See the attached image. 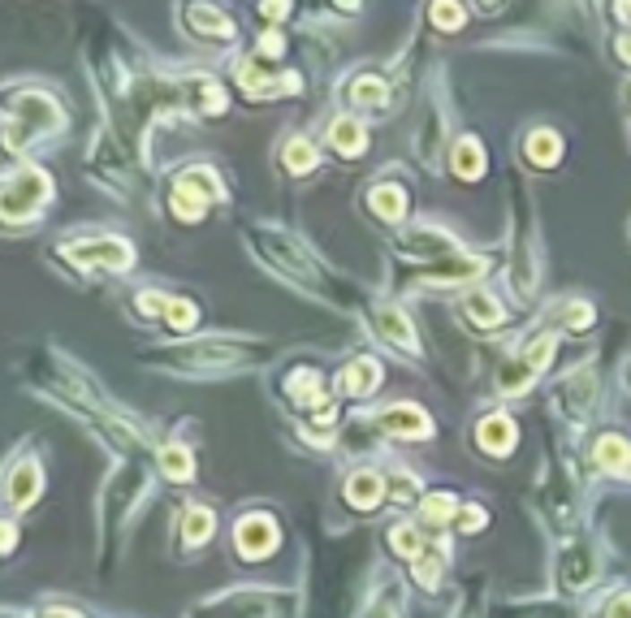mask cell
I'll use <instances>...</instances> for the list:
<instances>
[{
  "label": "cell",
  "instance_id": "25",
  "mask_svg": "<svg viewBox=\"0 0 631 618\" xmlns=\"http://www.w3.org/2000/svg\"><path fill=\"white\" fill-rule=\"evenodd\" d=\"M372 208H381L385 217H402L407 199H402V191H398V186H381V191H376V199H372Z\"/></svg>",
  "mask_w": 631,
  "mask_h": 618
},
{
  "label": "cell",
  "instance_id": "28",
  "mask_svg": "<svg viewBox=\"0 0 631 618\" xmlns=\"http://www.w3.org/2000/svg\"><path fill=\"white\" fill-rule=\"evenodd\" d=\"M562 321L571 324V329H583V324H592V307H588V303H575V307H571Z\"/></svg>",
  "mask_w": 631,
  "mask_h": 618
},
{
  "label": "cell",
  "instance_id": "14",
  "mask_svg": "<svg viewBox=\"0 0 631 618\" xmlns=\"http://www.w3.org/2000/svg\"><path fill=\"white\" fill-rule=\"evenodd\" d=\"M350 99H355V104H364V108H376V104H385V82H381V78H372V74L355 78Z\"/></svg>",
  "mask_w": 631,
  "mask_h": 618
},
{
  "label": "cell",
  "instance_id": "26",
  "mask_svg": "<svg viewBox=\"0 0 631 618\" xmlns=\"http://www.w3.org/2000/svg\"><path fill=\"white\" fill-rule=\"evenodd\" d=\"M393 549H398L402 558H419V554H424V541H419L415 528H393Z\"/></svg>",
  "mask_w": 631,
  "mask_h": 618
},
{
  "label": "cell",
  "instance_id": "4",
  "mask_svg": "<svg viewBox=\"0 0 631 618\" xmlns=\"http://www.w3.org/2000/svg\"><path fill=\"white\" fill-rule=\"evenodd\" d=\"M376 424L385 433H402V437H428L433 433V424H428V416L419 407H389V411L376 416Z\"/></svg>",
  "mask_w": 631,
  "mask_h": 618
},
{
  "label": "cell",
  "instance_id": "8",
  "mask_svg": "<svg viewBox=\"0 0 631 618\" xmlns=\"http://www.w3.org/2000/svg\"><path fill=\"white\" fill-rule=\"evenodd\" d=\"M558 156H562V139L554 130H532L528 134V160L532 165H558Z\"/></svg>",
  "mask_w": 631,
  "mask_h": 618
},
{
  "label": "cell",
  "instance_id": "12",
  "mask_svg": "<svg viewBox=\"0 0 631 618\" xmlns=\"http://www.w3.org/2000/svg\"><path fill=\"white\" fill-rule=\"evenodd\" d=\"M346 494H350L355 506H376V497H381V476H376V471H359Z\"/></svg>",
  "mask_w": 631,
  "mask_h": 618
},
{
  "label": "cell",
  "instance_id": "17",
  "mask_svg": "<svg viewBox=\"0 0 631 618\" xmlns=\"http://www.w3.org/2000/svg\"><path fill=\"white\" fill-rule=\"evenodd\" d=\"M467 316H471L476 324H485V329H493V324L502 321V307H497L488 295H471L467 298Z\"/></svg>",
  "mask_w": 631,
  "mask_h": 618
},
{
  "label": "cell",
  "instance_id": "30",
  "mask_svg": "<svg viewBox=\"0 0 631 618\" xmlns=\"http://www.w3.org/2000/svg\"><path fill=\"white\" fill-rule=\"evenodd\" d=\"M480 523H485V511H467V515H462V528H467V532H476Z\"/></svg>",
  "mask_w": 631,
  "mask_h": 618
},
{
  "label": "cell",
  "instance_id": "18",
  "mask_svg": "<svg viewBox=\"0 0 631 618\" xmlns=\"http://www.w3.org/2000/svg\"><path fill=\"white\" fill-rule=\"evenodd\" d=\"M208 536H212V515L203 506H191L186 511V541L199 545V541H208Z\"/></svg>",
  "mask_w": 631,
  "mask_h": 618
},
{
  "label": "cell",
  "instance_id": "32",
  "mask_svg": "<svg viewBox=\"0 0 631 618\" xmlns=\"http://www.w3.org/2000/svg\"><path fill=\"white\" fill-rule=\"evenodd\" d=\"M618 56L631 65V35H623V39H618Z\"/></svg>",
  "mask_w": 631,
  "mask_h": 618
},
{
  "label": "cell",
  "instance_id": "3",
  "mask_svg": "<svg viewBox=\"0 0 631 618\" xmlns=\"http://www.w3.org/2000/svg\"><path fill=\"white\" fill-rule=\"evenodd\" d=\"M234 536H238V549H243L246 558H264L268 549H272V541H277V528H272V519H264V515H246V519L234 528Z\"/></svg>",
  "mask_w": 631,
  "mask_h": 618
},
{
  "label": "cell",
  "instance_id": "33",
  "mask_svg": "<svg viewBox=\"0 0 631 618\" xmlns=\"http://www.w3.org/2000/svg\"><path fill=\"white\" fill-rule=\"evenodd\" d=\"M367 618H393V610H389V605H376V610H372Z\"/></svg>",
  "mask_w": 631,
  "mask_h": 618
},
{
  "label": "cell",
  "instance_id": "11",
  "mask_svg": "<svg viewBox=\"0 0 631 618\" xmlns=\"http://www.w3.org/2000/svg\"><path fill=\"white\" fill-rule=\"evenodd\" d=\"M454 174L459 177H480L485 174V151L476 139H462L459 148H454Z\"/></svg>",
  "mask_w": 631,
  "mask_h": 618
},
{
  "label": "cell",
  "instance_id": "27",
  "mask_svg": "<svg viewBox=\"0 0 631 618\" xmlns=\"http://www.w3.org/2000/svg\"><path fill=\"white\" fill-rule=\"evenodd\" d=\"M433 18H437V26L454 30V26H462V9L459 4H433Z\"/></svg>",
  "mask_w": 631,
  "mask_h": 618
},
{
  "label": "cell",
  "instance_id": "5",
  "mask_svg": "<svg viewBox=\"0 0 631 618\" xmlns=\"http://www.w3.org/2000/svg\"><path fill=\"white\" fill-rule=\"evenodd\" d=\"M592 571H597L592 549H588V545H571V554L562 558V584H566V588H583V584L592 579Z\"/></svg>",
  "mask_w": 631,
  "mask_h": 618
},
{
  "label": "cell",
  "instance_id": "9",
  "mask_svg": "<svg viewBox=\"0 0 631 618\" xmlns=\"http://www.w3.org/2000/svg\"><path fill=\"white\" fill-rule=\"evenodd\" d=\"M597 468L601 471H627L631 468V445L623 437H601L597 442Z\"/></svg>",
  "mask_w": 631,
  "mask_h": 618
},
{
  "label": "cell",
  "instance_id": "6",
  "mask_svg": "<svg viewBox=\"0 0 631 618\" xmlns=\"http://www.w3.org/2000/svg\"><path fill=\"white\" fill-rule=\"evenodd\" d=\"M480 445H485L488 454H506L510 445H514V424L506 416H488L480 424Z\"/></svg>",
  "mask_w": 631,
  "mask_h": 618
},
{
  "label": "cell",
  "instance_id": "1",
  "mask_svg": "<svg viewBox=\"0 0 631 618\" xmlns=\"http://www.w3.org/2000/svg\"><path fill=\"white\" fill-rule=\"evenodd\" d=\"M44 195H48V177L39 174V169H22L9 186H0V217L26 221V217L44 203Z\"/></svg>",
  "mask_w": 631,
  "mask_h": 618
},
{
  "label": "cell",
  "instance_id": "19",
  "mask_svg": "<svg viewBox=\"0 0 631 618\" xmlns=\"http://www.w3.org/2000/svg\"><path fill=\"white\" fill-rule=\"evenodd\" d=\"M160 463L169 471L173 480H186L191 476V454L182 450V445H169V450H160Z\"/></svg>",
  "mask_w": 631,
  "mask_h": 618
},
{
  "label": "cell",
  "instance_id": "20",
  "mask_svg": "<svg viewBox=\"0 0 631 618\" xmlns=\"http://www.w3.org/2000/svg\"><path fill=\"white\" fill-rule=\"evenodd\" d=\"M173 208H177V217H186V221H194V217H203V195H194L191 186H177V195H173Z\"/></svg>",
  "mask_w": 631,
  "mask_h": 618
},
{
  "label": "cell",
  "instance_id": "24",
  "mask_svg": "<svg viewBox=\"0 0 631 618\" xmlns=\"http://www.w3.org/2000/svg\"><path fill=\"white\" fill-rule=\"evenodd\" d=\"M165 321H169L177 333H186V329L194 324V307L191 303H182V298H169V303H165Z\"/></svg>",
  "mask_w": 631,
  "mask_h": 618
},
{
  "label": "cell",
  "instance_id": "15",
  "mask_svg": "<svg viewBox=\"0 0 631 618\" xmlns=\"http://www.w3.org/2000/svg\"><path fill=\"white\" fill-rule=\"evenodd\" d=\"M376 381H381V372L372 368L367 359H359V364H350L346 381H341V390H350V394H364V390H372Z\"/></svg>",
  "mask_w": 631,
  "mask_h": 618
},
{
  "label": "cell",
  "instance_id": "22",
  "mask_svg": "<svg viewBox=\"0 0 631 618\" xmlns=\"http://www.w3.org/2000/svg\"><path fill=\"white\" fill-rule=\"evenodd\" d=\"M194 18H199V30H208V35H217V39H229V35H234V26L225 22V18H220V13H212V9H191Z\"/></svg>",
  "mask_w": 631,
  "mask_h": 618
},
{
  "label": "cell",
  "instance_id": "13",
  "mask_svg": "<svg viewBox=\"0 0 631 618\" xmlns=\"http://www.w3.org/2000/svg\"><path fill=\"white\" fill-rule=\"evenodd\" d=\"M39 494V471L30 468V463H26V468H18L13 471V485H9V497H13V506H26V502H30V497Z\"/></svg>",
  "mask_w": 631,
  "mask_h": 618
},
{
  "label": "cell",
  "instance_id": "16",
  "mask_svg": "<svg viewBox=\"0 0 631 618\" xmlns=\"http://www.w3.org/2000/svg\"><path fill=\"white\" fill-rule=\"evenodd\" d=\"M333 148L346 151V156H359V148H364V130H359V122H338L333 125Z\"/></svg>",
  "mask_w": 631,
  "mask_h": 618
},
{
  "label": "cell",
  "instance_id": "34",
  "mask_svg": "<svg viewBox=\"0 0 631 618\" xmlns=\"http://www.w3.org/2000/svg\"><path fill=\"white\" fill-rule=\"evenodd\" d=\"M48 618H73V614H65V610H48Z\"/></svg>",
  "mask_w": 631,
  "mask_h": 618
},
{
  "label": "cell",
  "instance_id": "23",
  "mask_svg": "<svg viewBox=\"0 0 631 618\" xmlns=\"http://www.w3.org/2000/svg\"><path fill=\"white\" fill-rule=\"evenodd\" d=\"M286 165H290L294 174H307L316 165V151H312V143H303V139H294L290 148H286Z\"/></svg>",
  "mask_w": 631,
  "mask_h": 618
},
{
  "label": "cell",
  "instance_id": "31",
  "mask_svg": "<svg viewBox=\"0 0 631 618\" xmlns=\"http://www.w3.org/2000/svg\"><path fill=\"white\" fill-rule=\"evenodd\" d=\"M4 549H13V528H9V523H0V554H4Z\"/></svg>",
  "mask_w": 631,
  "mask_h": 618
},
{
  "label": "cell",
  "instance_id": "29",
  "mask_svg": "<svg viewBox=\"0 0 631 618\" xmlns=\"http://www.w3.org/2000/svg\"><path fill=\"white\" fill-rule=\"evenodd\" d=\"M606 618H631V593L614 597V601H609V610H606Z\"/></svg>",
  "mask_w": 631,
  "mask_h": 618
},
{
  "label": "cell",
  "instance_id": "2",
  "mask_svg": "<svg viewBox=\"0 0 631 618\" xmlns=\"http://www.w3.org/2000/svg\"><path fill=\"white\" fill-rule=\"evenodd\" d=\"M65 255L78 260L82 269H96V264H104V269H125V264L134 260L130 243H122V238H82V243H70Z\"/></svg>",
  "mask_w": 631,
  "mask_h": 618
},
{
  "label": "cell",
  "instance_id": "21",
  "mask_svg": "<svg viewBox=\"0 0 631 618\" xmlns=\"http://www.w3.org/2000/svg\"><path fill=\"white\" fill-rule=\"evenodd\" d=\"M454 515V497H445V494H433L428 502H424V519L433 523V528H441V523Z\"/></svg>",
  "mask_w": 631,
  "mask_h": 618
},
{
  "label": "cell",
  "instance_id": "7",
  "mask_svg": "<svg viewBox=\"0 0 631 618\" xmlns=\"http://www.w3.org/2000/svg\"><path fill=\"white\" fill-rule=\"evenodd\" d=\"M592 394H597V381H592V372H580V376H571V381L562 385V402H566L575 416H583V411L592 407Z\"/></svg>",
  "mask_w": 631,
  "mask_h": 618
},
{
  "label": "cell",
  "instance_id": "10",
  "mask_svg": "<svg viewBox=\"0 0 631 618\" xmlns=\"http://www.w3.org/2000/svg\"><path fill=\"white\" fill-rule=\"evenodd\" d=\"M376 324L385 329V338L389 342H398V347H407V350H415V333H411V321L402 316V312H393V307H381L376 312Z\"/></svg>",
  "mask_w": 631,
  "mask_h": 618
}]
</instances>
